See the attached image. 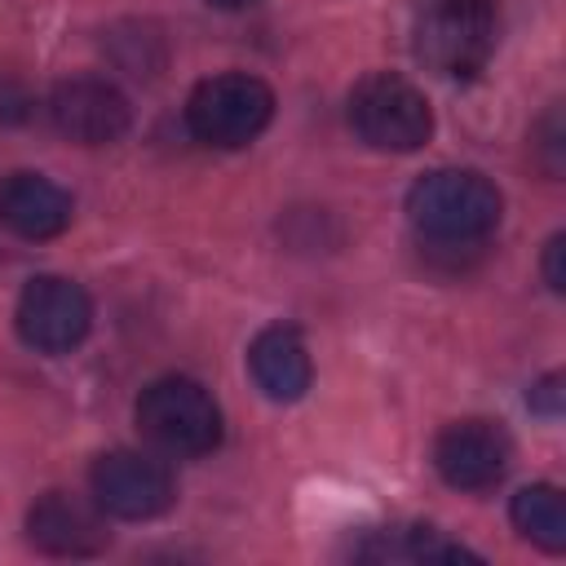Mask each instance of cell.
I'll return each instance as SVG.
<instances>
[{"mask_svg": "<svg viewBox=\"0 0 566 566\" xmlns=\"http://www.w3.org/2000/svg\"><path fill=\"white\" fill-rule=\"evenodd\" d=\"M495 49V0H424L416 22V53L455 80L486 66Z\"/></svg>", "mask_w": 566, "mask_h": 566, "instance_id": "277c9868", "label": "cell"}, {"mask_svg": "<svg viewBox=\"0 0 566 566\" xmlns=\"http://www.w3.org/2000/svg\"><path fill=\"white\" fill-rule=\"evenodd\" d=\"M274 115V93L248 71H221L195 84L186 102V124L203 146H248Z\"/></svg>", "mask_w": 566, "mask_h": 566, "instance_id": "3957f363", "label": "cell"}, {"mask_svg": "<svg viewBox=\"0 0 566 566\" xmlns=\"http://www.w3.org/2000/svg\"><path fill=\"white\" fill-rule=\"evenodd\" d=\"M407 553H411V557H424V562H478V553H469L464 544L442 539V535L429 531V526H416V531H411Z\"/></svg>", "mask_w": 566, "mask_h": 566, "instance_id": "5bb4252c", "label": "cell"}, {"mask_svg": "<svg viewBox=\"0 0 566 566\" xmlns=\"http://www.w3.org/2000/svg\"><path fill=\"white\" fill-rule=\"evenodd\" d=\"M500 208V190L473 168H433L407 190V217L433 243H473L491 234Z\"/></svg>", "mask_w": 566, "mask_h": 566, "instance_id": "6da1fadb", "label": "cell"}, {"mask_svg": "<svg viewBox=\"0 0 566 566\" xmlns=\"http://www.w3.org/2000/svg\"><path fill=\"white\" fill-rule=\"evenodd\" d=\"M509 517L544 553H562L566 548V504H562V491L557 486H548V482L522 486L513 495V504H509Z\"/></svg>", "mask_w": 566, "mask_h": 566, "instance_id": "4fadbf2b", "label": "cell"}, {"mask_svg": "<svg viewBox=\"0 0 566 566\" xmlns=\"http://www.w3.org/2000/svg\"><path fill=\"white\" fill-rule=\"evenodd\" d=\"M526 402H531V411H539V416L557 420V416H562V376H557V371H548L544 380H535Z\"/></svg>", "mask_w": 566, "mask_h": 566, "instance_id": "9a60e30c", "label": "cell"}, {"mask_svg": "<svg viewBox=\"0 0 566 566\" xmlns=\"http://www.w3.org/2000/svg\"><path fill=\"white\" fill-rule=\"evenodd\" d=\"M93 500L102 513L124 522L159 517L172 504V473L155 455L142 451H106L93 464Z\"/></svg>", "mask_w": 566, "mask_h": 566, "instance_id": "52a82bcc", "label": "cell"}, {"mask_svg": "<svg viewBox=\"0 0 566 566\" xmlns=\"http://www.w3.org/2000/svg\"><path fill=\"white\" fill-rule=\"evenodd\" d=\"M137 429L168 455H208L221 442V407L190 376H159L137 398Z\"/></svg>", "mask_w": 566, "mask_h": 566, "instance_id": "7a4b0ae2", "label": "cell"}, {"mask_svg": "<svg viewBox=\"0 0 566 566\" xmlns=\"http://www.w3.org/2000/svg\"><path fill=\"white\" fill-rule=\"evenodd\" d=\"M562 252H566V234H553V239L544 243V283H548L553 292H562V287H566V270H562Z\"/></svg>", "mask_w": 566, "mask_h": 566, "instance_id": "2e32d148", "label": "cell"}, {"mask_svg": "<svg viewBox=\"0 0 566 566\" xmlns=\"http://www.w3.org/2000/svg\"><path fill=\"white\" fill-rule=\"evenodd\" d=\"M349 124L354 133L371 146V150H420L433 133V111L424 102V93L389 71H376L367 80L354 84L349 93Z\"/></svg>", "mask_w": 566, "mask_h": 566, "instance_id": "5b68a950", "label": "cell"}, {"mask_svg": "<svg viewBox=\"0 0 566 566\" xmlns=\"http://www.w3.org/2000/svg\"><path fill=\"white\" fill-rule=\"evenodd\" d=\"M208 4H217V9H248V4H256V0H208Z\"/></svg>", "mask_w": 566, "mask_h": 566, "instance_id": "e0dca14e", "label": "cell"}, {"mask_svg": "<svg viewBox=\"0 0 566 566\" xmlns=\"http://www.w3.org/2000/svg\"><path fill=\"white\" fill-rule=\"evenodd\" d=\"M18 336L40 354H71L93 327V301L62 274H35L18 296Z\"/></svg>", "mask_w": 566, "mask_h": 566, "instance_id": "8992f818", "label": "cell"}, {"mask_svg": "<svg viewBox=\"0 0 566 566\" xmlns=\"http://www.w3.org/2000/svg\"><path fill=\"white\" fill-rule=\"evenodd\" d=\"M27 539L40 553H53V557H93V553H102L111 544L102 517L84 500L62 495V491H49L44 500L31 504Z\"/></svg>", "mask_w": 566, "mask_h": 566, "instance_id": "30bf717a", "label": "cell"}, {"mask_svg": "<svg viewBox=\"0 0 566 566\" xmlns=\"http://www.w3.org/2000/svg\"><path fill=\"white\" fill-rule=\"evenodd\" d=\"M49 119L62 137H71L80 146H106L128 128V97L111 80L75 75L53 88Z\"/></svg>", "mask_w": 566, "mask_h": 566, "instance_id": "9c48e42d", "label": "cell"}, {"mask_svg": "<svg viewBox=\"0 0 566 566\" xmlns=\"http://www.w3.org/2000/svg\"><path fill=\"white\" fill-rule=\"evenodd\" d=\"M248 371H252L256 389H261L265 398H274V402H296V398H305L310 376H314L310 349H305L301 332L287 327V323L261 327V332L252 336V345H248Z\"/></svg>", "mask_w": 566, "mask_h": 566, "instance_id": "8fae6325", "label": "cell"}, {"mask_svg": "<svg viewBox=\"0 0 566 566\" xmlns=\"http://www.w3.org/2000/svg\"><path fill=\"white\" fill-rule=\"evenodd\" d=\"M509 433L491 420H455L433 442V464L455 491H486L509 469Z\"/></svg>", "mask_w": 566, "mask_h": 566, "instance_id": "ba28073f", "label": "cell"}, {"mask_svg": "<svg viewBox=\"0 0 566 566\" xmlns=\"http://www.w3.org/2000/svg\"><path fill=\"white\" fill-rule=\"evenodd\" d=\"M0 226L18 239H53L71 226V195L40 172H13L0 181Z\"/></svg>", "mask_w": 566, "mask_h": 566, "instance_id": "7c38bea8", "label": "cell"}]
</instances>
